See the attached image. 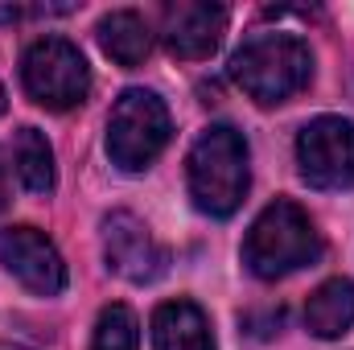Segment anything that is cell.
Returning a JSON list of instances; mask_svg holds the SVG:
<instances>
[{"mask_svg": "<svg viewBox=\"0 0 354 350\" xmlns=\"http://www.w3.org/2000/svg\"><path fill=\"white\" fill-rule=\"evenodd\" d=\"M185 177H189V198L202 214L231 219L243 206L248 185H252L243 132H235L231 124H210L189 149Z\"/></svg>", "mask_w": 354, "mask_h": 350, "instance_id": "1", "label": "cell"}, {"mask_svg": "<svg viewBox=\"0 0 354 350\" xmlns=\"http://www.w3.org/2000/svg\"><path fill=\"white\" fill-rule=\"evenodd\" d=\"M231 79L260 107H276V103H284L297 91L309 87L313 54H309V46L297 33L264 29V33H252L231 54Z\"/></svg>", "mask_w": 354, "mask_h": 350, "instance_id": "2", "label": "cell"}, {"mask_svg": "<svg viewBox=\"0 0 354 350\" xmlns=\"http://www.w3.org/2000/svg\"><path fill=\"white\" fill-rule=\"evenodd\" d=\"M317 256H322V235H317L313 219L288 198L268 202L243 239V264L260 280H280V276L313 264Z\"/></svg>", "mask_w": 354, "mask_h": 350, "instance_id": "3", "label": "cell"}, {"mask_svg": "<svg viewBox=\"0 0 354 350\" xmlns=\"http://www.w3.org/2000/svg\"><path fill=\"white\" fill-rule=\"evenodd\" d=\"M169 107L157 91H145V87H132L124 91L107 116V157L115 169L124 174H140L149 169L165 145H169Z\"/></svg>", "mask_w": 354, "mask_h": 350, "instance_id": "4", "label": "cell"}, {"mask_svg": "<svg viewBox=\"0 0 354 350\" xmlns=\"http://www.w3.org/2000/svg\"><path fill=\"white\" fill-rule=\"evenodd\" d=\"M25 95L50 111H71L91 95V66L66 37H41L21 58Z\"/></svg>", "mask_w": 354, "mask_h": 350, "instance_id": "5", "label": "cell"}, {"mask_svg": "<svg viewBox=\"0 0 354 350\" xmlns=\"http://www.w3.org/2000/svg\"><path fill=\"white\" fill-rule=\"evenodd\" d=\"M297 169L313 190H354V120L322 116L297 136Z\"/></svg>", "mask_w": 354, "mask_h": 350, "instance_id": "6", "label": "cell"}, {"mask_svg": "<svg viewBox=\"0 0 354 350\" xmlns=\"http://www.w3.org/2000/svg\"><path fill=\"white\" fill-rule=\"evenodd\" d=\"M103 260L115 276L132 284H153L157 276H165L169 252L153 239V231L132 210H111L103 219Z\"/></svg>", "mask_w": 354, "mask_h": 350, "instance_id": "7", "label": "cell"}, {"mask_svg": "<svg viewBox=\"0 0 354 350\" xmlns=\"http://www.w3.org/2000/svg\"><path fill=\"white\" fill-rule=\"evenodd\" d=\"M0 264L37 297H58L66 288V260L37 227H8L0 235Z\"/></svg>", "mask_w": 354, "mask_h": 350, "instance_id": "8", "label": "cell"}, {"mask_svg": "<svg viewBox=\"0 0 354 350\" xmlns=\"http://www.w3.org/2000/svg\"><path fill=\"white\" fill-rule=\"evenodd\" d=\"M227 33V8L223 4H210V0H177L165 8V50L174 58L185 62H198V58H210L218 50Z\"/></svg>", "mask_w": 354, "mask_h": 350, "instance_id": "9", "label": "cell"}, {"mask_svg": "<svg viewBox=\"0 0 354 350\" xmlns=\"http://www.w3.org/2000/svg\"><path fill=\"white\" fill-rule=\"evenodd\" d=\"M153 350H214L210 322L194 301H165L153 313Z\"/></svg>", "mask_w": 354, "mask_h": 350, "instance_id": "10", "label": "cell"}, {"mask_svg": "<svg viewBox=\"0 0 354 350\" xmlns=\"http://www.w3.org/2000/svg\"><path fill=\"white\" fill-rule=\"evenodd\" d=\"M305 326L313 338H342L354 330V280L334 276L305 301Z\"/></svg>", "mask_w": 354, "mask_h": 350, "instance_id": "11", "label": "cell"}, {"mask_svg": "<svg viewBox=\"0 0 354 350\" xmlns=\"http://www.w3.org/2000/svg\"><path fill=\"white\" fill-rule=\"evenodd\" d=\"M95 37H99V46H103V54H107L111 62H120V66H140V62L149 58V50H153L149 21H145L140 12H132V8L107 12V17L99 21Z\"/></svg>", "mask_w": 354, "mask_h": 350, "instance_id": "12", "label": "cell"}, {"mask_svg": "<svg viewBox=\"0 0 354 350\" xmlns=\"http://www.w3.org/2000/svg\"><path fill=\"white\" fill-rule=\"evenodd\" d=\"M12 161H17V177H21V185L29 190V194H50L54 190V149H50V140L37 132V128H21L17 132V140H12Z\"/></svg>", "mask_w": 354, "mask_h": 350, "instance_id": "13", "label": "cell"}, {"mask_svg": "<svg viewBox=\"0 0 354 350\" xmlns=\"http://www.w3.org/2000/svg\"><path fill=\"white\" fill-rule=\"evenodd\" d=\"M91 350H140V326L128 305H107L95 322Z\"/></svg>", "mask_w": 354, "mask_h": 350, "instance_id": "14", "label": "cell"}, {"mask_svg": "<svg viewBox=\"0 0 354 350\" xmlns=\"http://www.w3.org/2000/svg\"><path fill=\"white\" fill-rule=\"evenodd\" d=\"M8 206V174H4V161H0V214Z\"/></svg>", "mask_w": 354, "mask_h": 350, "instance_id": "15", "label": "cell"}, {"mask_svg": "<svg viewBox=\"0 0 354 350\" xmlns=\"http://www.w3.org/2000/svg\"><path fill=\"white\" fill-rule=\"evenodd\" d=\"M0 350H29V347H21V342H0Z\"/></svg>", "mask_w": 354, "mask_h": 350, "instance_id": "16", "label": "cell"}, {"mask_svg": "<svg viewBox=\"0 0 354 350\" xmlns=\"http://www.w3.org/2000/svg\"><path fill=\"white\" fill-rule=\"evenodd\" d=\"M0 111H4V83H0Z\"/></svg>", "mask_w": 354, "mask_h": 350, "instance_id": "17", "label": "cell"}]
</instances>
